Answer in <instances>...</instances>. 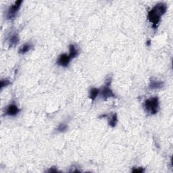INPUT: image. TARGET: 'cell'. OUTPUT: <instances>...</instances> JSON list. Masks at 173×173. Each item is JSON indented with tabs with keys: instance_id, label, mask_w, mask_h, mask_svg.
Returning <instances> with one entry per match:
<instances>
[{
	"instance_id": "cell-5",
	"label": "cell",
	"mask_w": 173,
	"mask_h": 173,
	"mask_svg": "<svg viewBox=\"0 0 173 173\" xmlns=\"http://www.w3.org/2000/svg\"><path fill=\"white\" fill-rule=\"evenodd\" d=\"M21 110L18 108V106L14 104H11L6 108L5 112V114L10 116H15L19 113Z\"/></svg>"
},
{
	"instance_id": "cell-7",
	"label": "cell",
	"mask_w": 173,
	"mask_h": 173,
	"mask_svg": "<svg viewBox=\"0 0 173 173\" xmlns=\"http://www.w3.org/2000/svg\"><path fill=\"white\" fill-rule=\"evenodd\" d=\"M163 86H164L163 82L160 81L153 80V79H152L150 83L149 87H150V89H160V88L162 87Z\"/></svg>"
},
{
	"instance_id": "cell-4",
	"label": "cell",
	"mask_w": 173,
	"mask_h": 173,
	"mask_svg": "<svg viewBox=\"0 0 173 173\" xmlns=\"http://www.w3.org/2000/svg\"><path fill=\"white\" fill-rule=\"evenodd\" d=\"M22 3H23V1L18 0V1H16L12 5H11L10 8L8 9V14H7V19L13 20L15 18L18 10L21 8Z\"/></svg>"
},
{
	"instance_id": "cell-3",
	"label": "cell",
	"mask_w": 173,
	"mask_h": 173,
	"mask_svg": "<svg viewBox=\"0 0 173 173\" xmlns=\"http://www.w3.org/2000/svg\"><path fill=\"white\" fill-rule=\"evenodd\" d=\"M112 82V78L109 77L108 78L107 81H106V85L104 86V87L102 88L101 90L99 93H101V96L102 97V98L105 99L110 98V97H116V95L114 94L113 91L110 89V84Z\"/></svg>"
},
{
	"instance_id": "cell-8",
	"label": "cell",
	"mask_w": 173,
	"mask_h": 173,
	"mask_svg": "<svg viewBox=\"0 0 173 173\" xmlns=\"http://www.w3.org/2000/svg\"><path fill=\"white\" fill-rule=\"evenodd\" d=\"M69 57L70 58L73 59L75 58H76V57L78 56L79 54V51L78 49H77V47H75L74 45H73V44H71V45H69Z\"/></svg>"
},
{
	"instance_id": "cell-13",
	"label": "cell",
	"mask_w": 173,
	"mask_h": 173,
	"mask_svg": "<svg viewBox=\"0 0 173 173\" xmlns=\"http://www.w3.org/2000/svg\"><path fill=\"white\" fill-rule=\"evenodd\" d=\"M67 129V124H59L58 128H57V130L60 132H64L65 130Z\"/></svg>"
},
{
	"instance_id": "cell-6",
	"label": "cell",
	"mask_w": 173,
	"mask_h": 173,
	"mask_svg": "<svg viewBox=\"0 0 173 173\" xmlns=\"http://www.w3.org/2000/svg\"><path fill=\"white\" fill-rule=\"evenodd\" d=\"M71 59L70 58L69 56L66 55V54H62L60 56L57 60V64L58 65L63 66V67H67L71 62Z\"/></svg>"
},
{
	"instance_id": "cell-11",
	"label": "cell",
	"mask_w": 173,
	"mask_h": 173,
	"mask_svg": "<svg viewBox=\"0 0 173 173\" xmlns=\"http://www.w3.org/2000/svg\"><path fill=\"white\" fill-rule=\"evenodd\" d=\"M20 39L18 37V36L16 35H14L10 38V45L11 47H13V46L17 45Z\"/></svg>"
},
{
	"instance_id": "cell-1",
	"label": "cell",
	"mask_w": 173,
	"mask_h": 173,
	"mask_svg": "<svg viewBox=\"0 0 173 173\" xmlns=\"http://www.w3.org/2000/svg\"><path fill=\"white\" fill-rule=\"evenodd\" d=\"M166 10V5L164 3H160L156 5V6L148 12V20L150 23H152L153 28H157L158 23L160 21L162 16L165 14Z\"/></svg>"
},
{
	"instance_id": "cell-9",
	"label": "cell",
	"mask_w": 173,
	"mask_h": 173,
	"mask_svg": "<svg viewBox=\"0 0 173 173\" xmlns=\"http://www.w3.org/2000/svg\"><path fill=\"white\" fill-rule=\"evenodd\" d=\"M99 92H100V90L99 89H97V88H92L89 91V98L91 99L92 101H94L95 99H96L97 95H99Z\"/></svg>"
},
{
	"instance_id": "cell-15",
	"label": "cell",
	"mask_w": 173,
	"mask_h": 173,
	"mask_svg": "<svg viewBox=\"0 0 173 173\" xmlns=\"http://www.w3.org/2000/svg\"><path fill=\"white\" fill-rule=\"evenodd\" d=\"M145 171V170L144 169H143V168H134L133 170H132V172H139V173H141V172H143Z\"/></svg>"
},
{
	"instance_id": "cell-2",
	"label": "cell",
	"mask_w": 173,
	"mask_h": 173,
	"mask_svg": "<svg viewBox=\"0 0 173 173\" xmlns=\"http://www.w3.org/2000/svg\"><path fill=\"white\" fill-rule=\"evenodd\" d=\"M145 110L150 114H156L159 111V99L158 97H151L146 99L143 104Z\"/></svg>"
},
{
	"instance_id": "cell-12",
	"label": "cell",
	"mask_w": 173,
	"mask_h": 173,
	"mask_svg": "<svg viewBox=\"0 0 173 173\" xmlns=\"http://www.w3.org/2000/svg\"><path fill=\"white\" fill-rule=\"evenodd\" d=\"M117 122H118L117 114L115 113L112 116L111 118H110V119L109 120V124H110V126H112V127H114L116 125Z\"/></svg>"
},
{
	"instance_id": "cell-14",
	"label": "cell",
	"mask_w": 173,
	"mask_h": 173,
	"mask_svg": "<svg viewBox=\"0 0 173 173\" xmlns=\"http://www.w3.org/2000/svg\"><path fill=\"white\" fill-rule=\"evenodd\" d=\"M10 84V81L8 79H1V89H2L3 87L7 86Z\"/></svg>"
},
{
	"instance_id": "cell-16",
	"label": "cell",
	"mask_w": 173,
	"mask_h": 173,
	"mask_svg": "<svg viewBox=\"0 0 173 173\" xmlns=\"http://www.w3.org/2000/svg\"><path fill=\"white\" fill-rule=\"evenodd\" d=\"M53 168H54V167H53ZM53 168H51L50 170H48V172H58V170H56V168L55 169H54Z\"/></svg>"
},
{
	"instance_id": "cell-10",
	"label": "cell",
	"mask_w": 173,
	"mask_h": 173,
	"mask_svg": "<svg viewBox=\"0 0 173 173\" xmlns=\"http://www.w3.org/2000/svg\"><path fill=\"white\" fill-rule=\"evenodd\" d=\"M31 45L30 43H26L25 45H23V47H21L20 48L19 51H18V53L21 54H24L27 53L28 51L31 50Z\"/></svg>"
}]
</instances>
